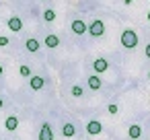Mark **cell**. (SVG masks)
Listing matches in <instances>:
<instances>
[{
  "instance_id": "obj_1",
  "label": "cell",
  "mask_w": 150,
  "mask_h": 140,
  "mask_svg": "<svg viewBox=\"0 0 150 140\" xmlns=\"http://www.w3.org/2000/svg\"><path fill=\"white\" fill-rule=\"evenodd\" d=\"M121 45H123L125 50H134V48L138 45V35H136V31L125 29V31L121 33Z\"/></svg>"
},
{
  "instance_id": "obj_2",
  "label": "cell",
  "mask_w": 150,
  "mask_h": 140,
  "mask_svg": "<svg viewBox=\"0 0 150 140\" xmlns=\"http://www.w3.org/2000/svg\"><path fill=\"white\" fill-rule=\"evenodd\" d=\"M88 35H93V37H101L103 33H105V23L101 21V19H95L91 25H88Z\"/></svg>"
},
{
  "instance_id": "obj_3",
  "label": "cell",
  "mask_w": 150,
  "mask_h": 140,
  "mask_svg": "<svg viewBox=\"0 0 150 140\" xmlns=\"http://www.w3.org/2000/svg\"><path fill=\"white\" fill-rule=\"evenodd\" d=\"M101 132H103V124H101L99 119H88V124H86V134L99 136Z\"/></svg>"
},
{
  "instance_id": "obj_4",
  "label": "cell",
  "mask_w": 150,
  "mask_h": 140,
  "mask_svg": "<svg viewBox=\"0 0 150 140\" xmlns=\"http://www.w3.org/2000/svg\"><path fill=\"white\" fill-rule=\"evenodd\" d=\"M70 27H72V33H76V35H84V33H86V29H88V25H86L82 19H74Z\"/></svg>"
},
{
  "instance_id": "obj_5",
  "label": "cell",
  "mask_w": 150,
  "mask_h": 140,
  "mask_svg": "<svg viewBox=\"0 0 150 140\" xmlns=\"http://www.w3.org/2000/svg\"><path fill=\"white\" fill-rule=\"evenodd\" d=\"M39 140H54V130L47 122L41 124V128H39Z\"/></svg>"
},
{
  "instance_id": "obj_6",
  "label": "cell",
  "mask_w": 150,
  "mask_h": 140,
  "mask_svg": "<svg viewBox=\"0 0 150 140\" xmlns=\"http://www.w3.org/2000/svg\"><path fill=\"white\" fill-rule=\"evenodd\" d=\"M43 85H45V78H43V76H39V74H33V76L29 78V87H31L33 91H41V89H43Z\"/></svg>"
},
{
  "instance_id": "obj_7",
  "label": "cell",
  "mask_w": 150,
  "mask_h": 140,
  "mask_svg": "<svg viewBox=\"0 0 150 140\" xmlns=\"http://www.w3.org/2000/svg\"><path fill=\"white\" fill-rule=\"evenodd\" d=\"M109 68V62L105 60V58H97L95 62H93V70L97 72V74H101V72H105Z\"/></svg>"
},
{
  "instance_id": "obj_8",
  "label": "cell",
  "mask_w": 150,
  "mask_h": 140,
  "mask_svg": "<svg viewBox=\"0 0 150 140\" xmlns=\"http://www.w3.org/2000/svg\"><path fill=\"white\" fill-rule=\"evenodd\" d=\"M86 85H88V89H91V91H99V89L103 87V80L99 78V74H93V76H88Z\"/></svg>"
},
{
  "instance_id": "obj_9",
  "label": "cell",
  "mask_w": 150,
  "mask_h": 140,
  "mask_svg": "<svg viewBox=\"0 0 150 140\" xmlns=\"http://www.w3.org/2000/svg\"><path fill=\"white\" fill-rule=\"evenodd\" d=\"M4 128H6L8 132H15V130L19 128V117H17V115H8V117L4 119Z\"/></svg>"
},
{
  "instance_id": "obj_10",
  "label": "cell",
  "mask_w": 150,
  "mask_h": 140,
  "mask_svg": "<svg viewBox=\"0 0 150 140\" xmlns=\"http://www.w3.org/2000/svg\"><path fill=\"white\" fill-rule=\"evenodd\" d=\"M8 29L15 31V33H19V31L23 29V21H21L19 17H11V19H8Z\"/></svg>"
},
{
  "instance_id": "obj_11",
  "label": "cell",
  "mask_w": 150,
  "mask_h": 140,
  "mask_svg": "<svg viewBox=\"0 0 150 140\" xmlns=\"http://www.w3.org/2000/svg\"><path fill=\"white\" fill-rule=\"evenodd\" d=\"M62 134H64L66 138H72V136H76V128H74V124H72V122H66V124L62 126Z\"/></svg>"
},
{
  "instance_id": "obj_12",
  "label": "cell",
  "mask_w": 150,
  "mask_h": 140,
  "mask_svg": "<svg viewBox=\"0 0 150 140\" xmlns=\"http://www.w3.org/2000/svg\"><path fill=\"white\" fill-rule=\"evenodd\" d=\"M127 134H129V138H132V140H138V138L142 136V126H138V124H132V126L127 128Z\"/></svg>"
},
{
  "instance_id": "obj_13",
  "label": "cell",
  "mask_w": 150,
  "mask_h": 140,
  "mask_svg": "<svg viewBox=\"0 0 150 140\" xmlns=\"http://www.w3.org/2000/svg\"><path fill=\"white\" fill-rule=\"evenodd\" d=\"M25 48H27V52L35 54V52H39V41H37L35 37H29V39L25 41Z\"/></svg>"
},
{
  "instance_id": "obj_14",
  "label": "cell",
  "mask_w": 150,
  "mask_h": 140,
  "mask_svg": "<svg viewBox=\"0 0 150 140\" xmlns=\"http://www.w3.org/2000/svg\"><path fill=\"white\" fill-rule=\"evenodd\" d=\"M43 41H45V45H47V48H58V45H60V37H58V35H52V33H50V35H45V39H43Z\"/></svg>"
},
{
  "instance_id": "obj_15",
  "label": "cell",
  "mask_w": 150,
  "mask_h": 140,
  "mask_svg": "<svg viewBox=\"0 0 150 140\" xmlns=\"http://www.w3.org/2000/svg\"><path fill=\"white\" fill-rule=\"evenodd\" d=\"M82 93H84V91H82L80 85H72V89H70V95H72V97H82Z\"/></svg>"
},
{
  "instance_id": "obj_16",
  "label": "cell",
  "mask_w": 150,
  "mask_h": 140,
  "mask_svg": "<svg viewBox=\"0 0 150 140\" xmlns=\"http://www.w3.org/2000/svg\"><path fill=\"white\" fill-rule=\"evenodd\" d=\"M56 19V13L52 11V9H47V11H43V21H47V23H52Z\"/></svg>"
},
{
  "instance_id": "obj_17",
  "label": "cell",
  "mask_w": 150,
  "mask_h": 140,
  "mask_svg": "<svg viewBox=\"0 0 150 140\" xmlns=\"http://www.w3.org/2000/svg\"><path fill=\"white\" fill-rule=\"evenodd\" d=\"M19 72H21V76H25V78H31L33 74H31V68L27 66V64H23L21 68H19Z\"/></svg>"
},
{
  "instance_id": "obj_18",
  "label": "cell",
  "mask_w": 150,
  "mask_h": 140,
  "mask_svg": "<svg viewBox=\"0 0 150 140\" xmlns=\"http://www.w3.org/2000/svg\"><path fill=\"white\" fill-rule=\"evenodd\" d=\"M107 111H109L111 115H117V111H119V107H117L115 103H109V105H107Z\"/></svg>"
},
{
  "instance_id": "obj_19",
  "label": "cell",
  "mask_w": 150,
  "mask_h": 140,
  "mask_svg": "<svg viewBox=\"0 0 150 140\" xmlns=\"http://www.w3.org/2000/svg\"><path fill=\"white\" fill-rule=\"evenodd\" d=\"M4 45H8V37L6 35H0V48H4Z\"/></svg>"
},
{
  "instance_id": "obj_20",
  "label": "cell",
  "mask_w": 150,
  "mask_h": 140,
  "mask_svg": "<svg viewBox=\"0 0 150 140\" xmlns=\"http://www.w3.org/2000/svg\"><path fill=\"white\" fill-rule=\"evenodd\" d=\"M144 54H146V58H150V43L146 45V50H144Z\"/></svg>"
},
{
  "instance_id": "obj_21",
  "label": "cell",
  "mask_w": 150,
  "mask_h": 140,
  "mask_svg": "<svg viewBox=\"0 0 150 140\" xmlns=\"http://www.w3.org/2000/svg\"><path fill=\"white\" fill-rule=\"evenodd\" d=\"M2 107H4V99H2V97H0V109H2Z\"/></svg>"
},
{
  "instance_id": "obj_22",
  "label": "cell",
  "mask_w": 150,
  "mask_h": 140,
  "mask_svg": "<svg viewBox=\"0 0 150 140\" xmlns=\"http://www.w3.org/2000/svg\"><path fill=\"white\" fill-rule=\"evenodd\" d=\"M123 2H125V4H132V2H134V0H123Z\"/></svg>"
},
{
  "instance_id": "obj_23",
  "label": "cell",
  "mask_w": 150,
  "mask_h": 140,
  "mask_svg": "<svg viewBox=\"0 0 150 140\" xmlns=\"http://www.w3.org/2000/svg\"><path fill=\"white\" fill-rule=\"evenodd\" d=\"M2 70H4V68H2V66H0V74H2Z\"/></svg>"
},
{
  "instance_id": "obj_24",
  "label": "cell",
  "mask_w": 150,
  "mask_h": 140,
  "mask_svg": "<svg viewBox=\"0 0 150 140\" xmlns=\"http://www.w3.org/2000/svg\"><path fill=\"white\" fill-rule=\"evenodd\" d=\"M148 21H150V11H148Z\"/></svg>"
},
{
  "instance_id": "obj_25",
  "label": "cell",
  "mask_w": 150,
  "mask_h": 140,
  "mask_svg": "<svg viewBox=\"0 0 150 140\" xmlns=\"http://www.w3.org/2000/svg\"><path fill=\"white\" fill-rule=\"evenodd\" d=\"M148 78H150V72H148Z\"/></svg>"
}]
</instances>
